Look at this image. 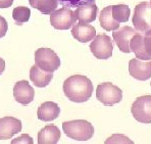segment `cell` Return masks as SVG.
<instances>
[{"label":"cell","instance_id":"1","mask_svg":"<svg viewBox=\"0 0 151 144\" xmlns=\"http://www.w3.org/2000/svg\"><path fill=\"white\" fill-rule=\"evenodd\" d=\"M93 84L91 80L83 75L68 77L63 83V93L70 101L77 103L86 102L92 96Z\"/></svg>","mask_w":151,"mask_h":144},{"label":"cell","instance_id":"2","mask_svg":"<svg viewBox=\"0 0 151 144\" xmlns=\"http://www.w3.org/2000/svg\"><path fill=\"white\" fill-rule=\"evenodd\" d=\"M63 130L68 137L77 141H87L94 135V127L85 120H75L63 123Z\"/></svg>","mask_w":151,"mask_h":144},{"label":"cell","instance_id":"3","mask_svg":"<svg viewBox=\"0 0 151 144\" xmlns=\"http://www.w3.org/2000/svg\"><path fill=\"white\" fill-rule=\"evenodd\" d=\"M132 22L135 30L141 34L151 33V6L149 2L144 1L137 4Z\"/></svg>","mask_w":151,"mask_h":144},{"label":"cell","instance_id":"4","mask_svg":"<svg viewBox=\"0 0 151 144\" xmlns=\"http://www.w3.org/2000/svg\"><path fill=\"white\" fill-rule=\"evenodd\" d=\"M96 98L105 106H112L123 100V91L110 82H104L97 86Z\"/></svg>","mask_w":151,"mask_h":144},{"label":"cell","instance_id":"5","mask_svg":"<svg viewBox=\"0 0 151 144\" xmlns=\"http://www.w3.org/2000/svg\"><path fill=\"white\" fill-rule=\"evenodd\" d=\"M35 65L45 72L53 73L60 66V59L50 48H39L35 52Z\"/></svg>","mask_w":151,"mask_h":144},{"label":"cell","instance_id":"6","mask_svg":"<svg viewBox=\"0 0 151 144\" xmlns=\"http://www.w3.org/2000/svg\"><path fill=\"white\" fill-rule=\"evenodd\" d=\"M90 50L96 58L108 59L113 51V42L106 34H100L94 37L90 44Z\"/></svg>","mask_w":151,"mask_h":144},{"label":"cell","instance_id":"7","mask_svg":"<svg viewBox=\"0 0 151 144\" xmlns=\"http://www.w3.org/2000/svg\"><path fill=\"white\" fill-rule=\"evenodd\" d=\"M77 17L70 8H59L50 13V24L56 30H68L76 24Z\"/></svg>","mask_w":151,"mask_h":144},{"label":"cell","instance_id":"8","mask_svg":"<svg viewBox=\"0 0 151 144\" xmlns=\"http://www.w3.org/2000/svg\"><path fill=\"white\" fill-rule=\"evenodd\" d=\"M131 112L139 123L151 124V95L138 97L133 102Z\"/></svg>","mask_w":151,"mask_h":144},{"label":"cell","instance_id":"9","mask_svg":"<svg viewBox=\"0 0 151 144\" xmlns=\"http://www.w3.org/2000/svg\"><path fill=\"white\" fill-rule=\"evenodd\" d=\"M137 33L138 32L132 27L124 26L122 28H119L117 30L113 31L112 37L115 44H116L117 47L119 48V50L122 52L130 53V41L132 39V37Z\"/></svg>","mask_w":151,"mask_h":144},{"label":"cell","instance_id":"10","mask_svg":"<svg viewBox=\"0 0 151 144\" xmlns=\"http://www.w3.org/2000/svg\"><path fill=\"white\" fill-rule=\"evenodd\" d=\"M129 73L138 81H146L151 78V60H140L133 58L129 63Z\"/></svg>","mask_w":151,"mask_h":144},{"label":"cell","instance_id":"11","mask_svg":"<svg viewBox=\"0 0 151 144\" xmlns=\"http://www.w3.org/2000/svg\"><path fill=\"white\" fill-rule=\"evenodd\" d=\"M35 91L28 81L22 80L15 83L13 87V97L15 101L23 105H27L34 100Z\"/></svg>","mask_w":151,"mask_h":144},{"label":"cell","instance_id":"12","mask_svg":"<svg viewBox=\"0 0 151 144\" xmlns=\"http://www.w3.org/2000/svg\"><path fill=\"white\" fill-rule=\"evenodd\" d=\"M22 122L13 117H4L0 119V140L10 139L13 135L22 131Z\"/></svg>","mask_w":151,"mask_h":144},{"label":"cell","instance_id":"13","mask_svg":"<svg viewBox=\"0 0 151 144\" xmlns=\"http://www.w3.org/2000/svg\"><path fill=\"white\" fill-rule=\"evenodd\" d=\"M72 35L79 42L87 43L89 41H92L96 36V30L91 25H87L85 23H78L73 26Z\"/></svg>","mask_w":151,"mask_h":144},{"label":"cell","instance_id":"14","mask_svg":"<svg viewBox=\"0 0 151 144\" xmlns=\"http://www.w3.org/2000/svg\"><path fill=\"white\" fill-rule=\"evenodd\" d=\"M76 17L79 19L80 23H92L96 19L97 13H98V7L95 3H84L76 7Z\"/></svg>","mask_w":151,"mask_h":144},{"label":"cell","instance_id":"15","mask_svg":"<svg viewBox=\"0 0 151 144\" xmlns=\"http://www.w3.org/2000/svg\"><path fill=\"white\" fill-rule=\"evenodd\" d=\"M60 108L57 103L52 101H46L39 106L37 112L38 119L42 122H51L58 118Z\"/></svg>","mask_w":151,"mask_h":144},{"label":"cell","instance_id":"16","mask_svg":"<svg viewBox=\"0 0 151 144\" xmlns=\"http://www.w3.org/2000/svg\"><path fill=\"white\" fill-rule=\"evenodd\" d=\"M60 139V131L55 125L45 126L38 133L39 144H56Z\"/></svg>","mask_w":151,"mask_h":144},{"label":"cell","instance_id":"17","mask_svg":"<svg viewBox=\"0 0 151 144\" xmlns=\"http://www.w3.org/2000/svg\"><path fill=\"white\" fill-rule=\"evenodd\" d=\"M52 78H53L52 73L45 72V71L38 68L36 65L33 66L30 70V79L36 87L39 88L46 87V86L49 85Z\"/></svg>","mask_w":151,"mask_h":144},{"label":"cell","instance_id":"18","mask_svg":"<svg viewBox=\"0 0 151 144\" xmlns=\"http://www.w3.org/2000/svg\"><path fill=\"white\" fill-rule=\"evenodd\" d=\"M130 50L134 52L136 57L140 60H151V58L146 54L144 48V37L143 34L137 33L132 37L130 41Z\"/></svg>","mask_w":151,"mask_h":144},{"label":"cell","instance_id":"19","mask_svg":"<svg viewBox=\"0 0 151 144\" xmlns=\"http://www.w3.org/2000/svg\"><path fill=\"white\" fill-rule=\"evenodd\" d=\"M111 7L112 5H109L107 7L103 8L99 15V23L102 29L105 31H115L119 28V23L114 21L111 14Z\"/></svg>","mask_w":151,"mask_h":144},{"label":"cell","instance_id":"20","mask_svg":"<svg viewBox=\"0 0 151 144\" xmlns=\"http://www.w3.org/2000/svg\"><path fill=\"white\" fill-rule=\"evenodd\" d=\"M29 3L33 8H36L43 14H50L56 10L58 6L57 0H29Z\"/></svg>","mask_w":151,"mask_h":144},{"label":"cell","instance_id":"21","mask_svg":"<svg viewBox=\"0 0 151 144\" xmlns=\"http://www.w3.org/2000/svg\"><path fill=\"white\" fill-rule=\"evenodd\" d=\"M111 14L114 21H116L117 23H127L130 19L131 9L126 4H116L112 5Z\"/></svg>","mask_w":151,"mask_h":144},{"label":"cell","instance_id":"22","mask_svg":"<svg viewBox=\"0 0 151 144\" xmlns=\"http://www.w3.org/2000/svg\"><path fill=\"white\" fill-rule=\"evenodd\" d=\"M31 17V9L26 6H17L12 10V17L15 24L19 26L27 23Z\"/></svg>","mask_w":151,"mask_h":144},{"label":"cell","instance_id":"23","mask_svg":"<svg viewBox=\"0 0 151 144\" xmlns=\"http://www.w3.org/2000/svg\"><path fill=\"white\" fill-rule=\"evenodd\" d=\"M57 1H58V3L60 4V5H63V7L75 8L84 3H89V2L95 3L96 0H57Z\"/></svg>","mask_w":151,"mask_h":144},{"label":"cell","instance_id":"24","mask_svg":"<svg viewBox=\"0 0 151 144\" xmlns=\"http://www.w3.org/2000/svg\"><path fill=\"white\" fill-rule=\"evenodd\" d=\"M144 37V48H145L146 54L151 58V33L143 35Z\"/></svg>","mask_w":151,"mask_h":144},{"label":"cell","instance_id":"25","mask_svg":"<svg viewBox=\"0 0 151 144\" xmlns=\"http://www.w3.org/2000/svg\"><path fill=\"white\" fill-rule=\"evenodd\" d=\"M8 30V24L3 17L0 15V38H3Z\"/></svg>","mask_w":151,"mask_h":144},{"label":"cell","instance_id":"26","mask_svg":"<svg viewBox=\"0 0 151 144\" xmlns=\"http://www.w3.org/2000/svg\"><path fill=\"white\" fill-rule=\"evenodd\" d=\"M12 143H33V140L29 135L24 134L21 137L17 138V140H12Z\"/></svg>","mask_w":151,"mask_h":144},{"label":"cell","instance_id":"27","mask_svg":"<svg viewBox=\"0 0 151 144\" xmlns=\"http://www.w3.org/2000/svg\"><path fill=\"white\" fill-rule=\"evenodd\" d=\"M13 0H0V8H8L12 5Z\"/></svg>","mask_w":151,"mask_h":144},{"label":"cell","instance_id":"28","mask_svg":"<svg viewBox=\"0 0 151 144\" xmlns=\"http://www.w3.org/2000/svg\"><path fill=\"white\" fill-rule=\"evenodd\" d=\"M4 70H5V61H4L3 58L0 57V75L4 72Z\"/></svg>","mask_w":151,"mask_h":144},{"label":"cell","instance_id":"29","mask_svg":"<svg viewBox=\"0 0 151 144\" xmlns=\"http://www.w3.org/2000/svg\"><path fill=\"white\" fill-rule=\"evenodd\" d=\"M149 3H150V6H151V0H150V2H149Z\"/></svg>","mask_w":151,"mask_h":144},{"label":"cell","instance_id":"30","mask_svg":"<svg viewBox=\"0 0 151 144\" xmlns=\"http://www.w3.org/2000/svg\"><path fill=\"white\" fill-rule=\"evenodd\" d=\"M150 85H151V83H150Z\"/></svg>","mask_w":151,"mask_h":144}]
</instances>
